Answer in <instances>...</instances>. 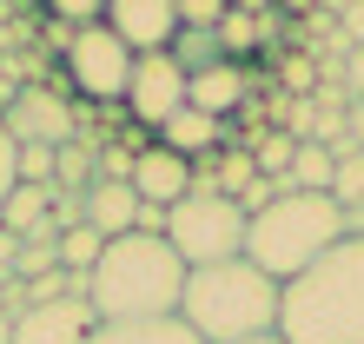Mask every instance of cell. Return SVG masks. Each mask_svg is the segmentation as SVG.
<instances>
[{
	"instance_id": "1",
	"label": "cell",
	"mask_w": 364,
	"mask_h": 344,
	"mask_svg": "<svg viewBox=\"0 0 364 344\" xmlns=\"http://www.w3.org/2000/svg\"><path fill=\"white\" fill-rule=\"evenodd\" d=\"M285 344H364V232L338 239L278 298Z\"/></svg>"
},
{
	"instance_id": "2",
	"label": "cell",
	"mask_w": 364,
	"mask_h": 344,
	"mask_svg": "<svg viewBox=\"0 0 364 344\" xmlns=\"http://www.w3.org/2000/svg\"><path fill=\"white\" fill-rule=\"evenodd\" d=\"M179 291H186V265L166 239L126 232L106 239L100 265L87 272V305L100 325H139V318H179Z\"/></svg>"
},
{
	"instance_id": "3",
	"label": "cell",
	"mask_w": 364,
	"mask_h": 344,
	"mask_svg": "<svg viewBox=\"0 0 364 344\" xmlns=\"http://www.w3.org/2000/svg\"><path fill=\"white\" fill-rule=\"evenodd\" d=\"M278 298L285 285H272L259 265L225 258V265H199L186 272L179 291V325L199 344H245V338H272L278 331Z\"/></svg>"
},
{
	"instance_id": "4",
	"label": "cell",
	"mask_w": 364,
	"mask_h": 344,
	"mask_svg": "<svg viewBox=\"0 0 364 344\" xmlns=\"http://www.w3.org/2000/svg\"><path fill=\"white\" fill-rule=\"evenodd\" d=\"M338 239H351V219L325 192H285L259 219L245 225V265H259L272 285H291L298 272H311Z\"/></svg>"
},
{
	"instance_id": "5",
	"label": "cell",
	"mask_w": 364,
	"mask_h": 344,
	"mask_svg": "<svg viewBox=\"0 0 364 344\" xmlns=\"http://www.w3.org/2000/svg\"><path fill=\"white\" fill-rule=\"evenodd\" d=\"M245 212L239 199H225V192H186V199L166 212V245L179 252L186 272L199 265H225V258H245Z\"/></svg>"
},
{
	"instance_id": "6",
	"label": "cell",
	"mask_w": 364,
	"mask_h": 344,
	"mask_svg": "<svg viewBox=\"0 0 364 344\" xmlns=\"http://www.w3.org/2000/svg\"><path fill=\"white\" fill-rule=\"evenodd\" d=\"M60 80H67L87 106H119L126 100V80H133V53H126L119 40L106 33V20H100V27L73 33L67 60H60Z\"/></svg>"
},
{
	"instance_id": "7",
	"label": "cell",
	"mask_w": 364,
	"mask_h": 344,
	"mask_svg": "<svg viewBox=\"0 0 364 344\" xmlns=\"http://www.w3.org/2000/svg\"><path fill=\"white\" fill-rule=\"evenodd\" d=\"M119 106H126V119H133L139 133H159V126L186 106V73L173 67V53H139Z\"/></svg>"
},
{
	"instance_id": "8",
	"label": "cell",
	"mask_w": 364,
	"mask_h": 344,
	"mask_svg": "<svg viewBox=\"0 0 364 344\" xmlns=\"http://www.w3.org/2000/svg\"><path fill=\"white\" fill-rule=\"evenodd\" d=\"M0 133L14 146H67L73 139V106L60 86H20V100L7 106Z\"/></svg>"
},
{
	"instance_id": "9",
	"label": "cell",
	"mask_w": 364,
	"mask_h": 344,
	"mask_svg": "<svg viewBox=\"0 0 364 344\" xmlns=\"http://www.w3.org/2000/svg\"><path fill=\"white\" fill-rule=\"evenodd\" d=\"M106 33L119 40L126 53H166L179 33V7L173 0H106Z\"/></svg>"
},
{
	"instance_id": "10",
	"label": "cell",
	"mask_w": 364,
	"mask_h": 344,
	"mask_svg": "<svg viewBox=\"0 0 364 344\" xmlns=\"http://www.w3.org/2000/svg\"><path fill=\"white\" fill-rule=\"evenodd\" d=\"M100 318L87 298H53V305H27L14 318V344H87Z\"/></svg>"
},
{
	"instance_id": "11",
	"label": "cell",
	"mask_w": 364,
	"mask_h": 344,
	"mask_svg": "<svg viewBox=\"0 0 364 344\" xmlns=\"http://www.w3.org/2000/svg\"><path fill=\"white\" fill-rule=\"evenodd\" d=\"M252 93H259V67H239V60H219V67H205V73L186 80V106L205 113V119H219V126L239 113Z\"/></svg>"
},
{
	"instance_id": "12",
	"label": "cell",
	"mask_w": 364,
	"mask_h": 344,
	"mask_svg": "<svg viewBox=\"0 0 364 344\" xmlns=\"http://www.w3.org/2000/svg\"><path fill=\"white\" fill-rule=\"evenodd\" d=\"M126 186H133V199H139V205H166V212H173L186 192H192V159H179L173 146H159V139H153V146L133 159V179H126Z\"/></svg>"
},
{
	"instance_id": "13",
	"label": "cell",
	"mask_w": 364,
	"mask_h": 344,
	"mask_svg": "<svg viewBox=\"0 0 364 344\" xmlns=\"http://www.w3.org/2000/svg\"><path fill=\"white\" fill-rule=\"evenodd\" d=\"M159 146H173L179 159L199 166V159H212V153L225 146V126H219V119H205V113H192V106H179V113L159 126Z\"/></svg>"
},
{
	"instance_id": "14",
	"label": "cell",
	"mask_w": 364,
	"mask_h": 344,
	"mask_svg": "<svg viewBox=\"0 0 364 344\" xmlns=\"http://www.w3.org/2000/svg\"><path fill=\"white\" fill-rule=\"evenodd\" d=\"M133 212H139L133 186H93L87 192V225L100 239H126V232H133Z\"/></svg>"
},
{
	"instance_id": "15",
	"label": "cell",
	"mask_w": 364,
	"mask_h": 344,
	"mask_svg": "<svg viewBox=\"0 0 364 344\" xmlns=\"http://www.w3.org/2000/svg\"><path fill=\"white\" fill-rule=\"evenodd\" d=\"M87 344H199L179 318H139V325H100Z\"/></svg>"
},
{
	"instance_id": "16",
	"label": "cell",
	"mask_w": 364,
	"mask_h": 344,
	"mask_svg": "<svg viewBox=\"0 0 364 344\" xmlns=\"http://www.w3.org/2000/svg\"><path fill=\"white\" fill-rule=\"evenodd\" d=\"M53 219V186H14L7 199H0V225L14 232H33V225H47Z\"/></svg>"
},
{
	"instance_id": "17",
	"label": "cell",
	"mask_w": 364,
	"mask_h": 344,
	"mask_svg": "<svg viewBox=\"0 0 364 344\" xmlns=\"http://www.w3.org/2000/svg\"><path fill=\"white\" fill-rule=\"evenodd\" d=\"M166 53H173V67L192 80V73H205V67H219V60H225V47H219V33H192V27H179L173 33V47H166Z\"/></svg>"
},
{
	"instance_id": "18",
	"label": "cell",
	"mask_w": 364,
	"mask_h": 344,
	"mask_svg": "<svg viewBox=\"0 0 364 344\" xmlns=\"http://www.w3.org/2000/svg\"><path fill=\"white\" fill-rule=\"evenodd\" d=\"M331 172H338L331 146H298V159H291V192H325V199H331Z\"/></svg>"
},
{
	"instance_id": "19",
	"label": "cell",
	"mask_w": 364,
	"mask_h": 344,
	"mask_svg": "<svg viewBox=\"0 0 364 344\" xmlns=\"http://www.w3.org/2000/svg\"><path fill=\"white\" fill-rule=\"evenodd\" d=\"M100 252H106V239H100L93 225H73V232H60V265H67V272H80V278H87V272L100 265Z\"/></svg>"
},
{
	"instance_id": "20",
	"label": "cell",
	"mask_w": 364,
	"mask_h": 344,
	"mask_svg": "<svg viewBox=\"0 0 364 344\" xmlns=\"http://www.w3.org/2000/svg\"><path fill=\"white\" fill-rule=\"evenodd\" d=\"M53 153L60 146H14V186H53Z\"/></svg>"
},
{
	"instance_id": "21",
	"label": "cell",
	"mask_w": 364,
	"mask_h": 344,
	"mask_svg": "<svg viewBox=\"0 0 364 344\" xmlns=\"http://www.w3.org/2000/svg\"><path fill=\"white\" fill-rule=\"evenodd\" d=\"M179 7V27L192 33H219V20H225V0H173Z\"/></svg>"
},
{
	"instance_id": "22",
	"label": "cell",
	"mask_w": 364,
	"mask_h": 344,
	"mask_svg": "<svg viewBox=\"0 0 364 344\" xmlns=\"http://www.w3.org/2000/svg\"><path fill=\"white\" fill-rule=\"evenodd\" d=\"M53 225H60V232L87 225V192H53Z\"/></svg>"
},
{
	"instance_id": "23",
	"label": "cell",
	"mask_w": 364,
	"mask_h": 344,
	"mask_svg": "<svg viewBox=\"0 0 364 344\" xmlns=\"http://www.w3.org/2000/svg\"><path fill=\"white\" fill-rule=\"evenodd\" d=\"M338 33H345L351 47H364V0L358 7H338Z\"/></svg>"
},
{
	"instance_id": "24",
	"label": "cell",
	"mask_w": 364,
	"mask_h": 344,
	"mask_svg": "<svg viewBox=\"0 0 364 344\" xmlns=\"http://www.w3.org/2000/svg\"><path fill=\"white\" fill-rule=\"evenodd\" d=\"M345 93L364 106V47H351V60H345Z\"/></svg>"
},
{
	"instance_id": "25",
	"label": "cell",
	"mask_w": 364,
	"mask_h": 344,
	"mask_svg": "<svg viewBox=\"0 0 364 344\" xmlns=\"http://www.w3.org/2000/svg\"><path fill=\"white\" fill-rule=\"evenodd\" d=\"M7 192H14V139L0 133V199H7Z\"/></svg>"
},
{
	"instance_id": "26",
	"label": "cell",
	"mask_w": 364,
	"mask_h": 344,
	"mask_svg": "<svg viewBox=\"0 0 364 344\" xmlns=\"http://www.w3.org/2000/svg\"><path fill=\"white\" fill-rule=\"evenodd\" d=\"M0 344H14V325H7V318H0Z\"/></svg>"
},
{
	"instance_id": "27",
	"label": "cell",
	"mask_w": 364,
	"mask_h": 344,
	"mask_svg": "<svg viewBox=\"0 0 364 344\" xmlns=\"http://www.w3.org/2000/svg\"><path fill=\"white\" fill-rule=\"evenodd\" d=\"M245 344H285V338H278V331H272V338H245Z\"/></svg>"
}]
</instances>
